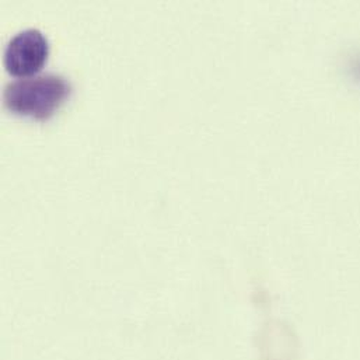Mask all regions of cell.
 <instances>
[{"label":"cell","instance_id":"cell-1","mask_svg":"<svg viewBox=\"0 0 360 360\" xmlns=\"http://www.w3.org/2000/svg\"><path fill=\"white\" fill-rule=\"evenodd\" d=\"M70 96V84L58 75L21 79L6 86L3 101L8 111L34 120L51 118Z\"/></svg>","mask_w":360,"mask_h":360},{"label":"cell","instance_id":"cell-2","mask_svg":"<svg viewBox=\"0 0 360 360\" xmlns=\"http://www.w3.org/2000/svg\"><path fill=\"white\" fill-rule=\"evenodd\" d=\"M49 53L46 38L38 30H25L10 39L4 68L13 76H30L42 69Z\"/></svg>","mask_w":360,"mask_h":360}]
</instances>
